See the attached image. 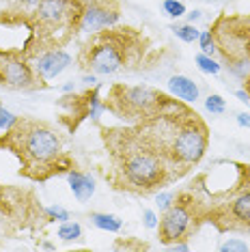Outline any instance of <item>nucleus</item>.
Masks as SVG:
<instances>
[{
    "instance_id": "8",
    "label": "nucleus",
    "mask_w": 250,
    "mask_h": 252,
    "mask_svg": "<svg viewBox=\"0 0 250 252\" xmlns=\"http://www.w3.org/2000/svg\"><path fill=\"white\" fill-rule=\"evenodd\" d=\"M203 222H212L218 231L250 233V183L222 203L203 211Z\"/></svg>"
},
{
    "instance_id": "10",
    "label": "nucleus",
    "mask_w": 250,
    "mask_h": 252,
    "mask_svg": "<svg viewBox=\"0 0 250 252\" xmlns=\"http://www.w3.org/2000/svg\"><path fill=\"white\" fill-rule=\"evenodd\" d=\"M121 20V7L117 0H87L78 32H97L101 28L117 26Z\"/></svg>"
},
{
    "instance_id": "7",
    "label": "nucleus",
    "mask_w": 250,
    "mask_h": 252,
    "mask_svg": "<svg viewBox=\"0 0 250 252\" xmlns=\"http://www.w3.org/2000/svg\"><path fill=\"white\" fill-rule=\"evenodd\" d=\"M198 222H203L201 207L194 196L186 190L177 194V200L166 211H162V218L157 222V239L166 246L188 239L196 231Z\"/></svg>"
},
{
    "instance_id": "22",
    "label": "nucleus",
    "mask_w": 250,
    "mask_h": 252,
    "mask_svg": "<svg viewBox=\"0 0 250 252\" xmlns=\"http://www.w3.org/2000/svg\"><path fill=\"white\" fill-rule=\"evenodd\" d=\"M43 214L48 216V220H56V222H67V220H69V211H67L65 207H59V205L45 207Z\"/></svg>"
},
{
    "instance_id": "29",
    "label": "nucleus",
    "mask_w": 250,
    "mask_h": 252,
    "mask_svg": "<svg viewBox=\"0 0 250 252\" xmlns=\"http://www.w3.org/2000/svg\"><path fill=\"white\" fill-rule=\"evenodd\" d=\"M235 97L242 101V104H250V97H248V93L244 89H240V91H235Z\"/></svg>"
},
{
    "instance_id": "2",
    "label": "nucleus",
    "mask_w": 250,
    "mask_h": 252,
    "mask_svg": "<svg viewBox=\"0 0 250 252\" xmlns=\"http://www.w3.org/2000/svg\"><path fill=\"white\" fill-rule=\"evenodd\" d=\"M0 149L13 153L20 159V175L32 181H48L50 177L67 175L73 168L56 129L37 119L18 117L0 136Z\"/></svg>"
},
{
    "instance_id": "4",
    "label": "nucleus",
    "mask_w": 250,
    "mask_h": 252,
    "mask_svg": "<svg viewBox=\"0 0 250 252\" xmlns=\"http://www.w3.org/2000/svg\"><path fill=\"white\" fill-rule=\"evenodd\" d=\"M84 2L87 0H41L26 24L31 39L22 54L26 59H35L45 50L61 48L76 37Z\"/></svg>"
},
{
    "instance_id": "26",
    "label": "nucleus",
    "mask_w": 250,
    "mask_h": 252,
    "mask_svg": "<svg viewBox=\"0 0 250 252\" xmlns=\"http://www.w3.org/2000/svg\"><path fill=\"white\" fill-rule=\"evenodd\" d=\"M235 121H237V125L240 127H250V114L248 112H237V117H235Z\"/></svg>"
},
{
    "instance_id": "14",
    "label": "nucleus",
    "mask_w": 250,
    "mask_h": 252,
    "mask_svg": "<svg viewBox=\"0 0 250 252\" xmlns=\"http://www.w3.org/2000/svg\"><path fill=\"white\" fill-rule=\"evenodd\" d=\"M89 220L95 228L106 231V233H119L123 226V220L115 214H99V211H93V214L89 216Z\"/></svg>"
},
{
    "instance_id": "30",
    "label": "nucleus",
    "mask_w": 250,
    "mask_h": 252,
    "mask_svg": "<svg viewBox=\"0 0 250 252\" xmlns=\"http://www.w3.org/2000/svg\"><path fill=\"white\" fill-rule=\"evenodd\" d=\"M198 18H201V11H192V13H188V20H190L192 24H194V22H196Z\"/></svg>"
},
{
    "instance_id": "3",
    "label": "nucleus",
    "mask_w": 250,
    "mask_h": 252,
    "mask_svg": "<svg viewBox=\"0 0 250 252\" xmlns=\"http://www.w3.org/2000/svg\"><path fill=\"white\" fill-rule=\"evenodd\" d=\"M143 56V37L134 28H101L91 32L78 54V63L87 73L112 76L136 65Z\"/></svg>"
},
{
    "instance_id": "28",
    "label": "nucleus",
    "mask_w": 250,
    "mask_h": 252,
    "mask_svg": "<svg viewBox=\"0 0 250 252\" xmlns=\"http://www.w3.org/2000/svg\"><path fill=\"white\" fill-rule=\"evenodd\" d=\"M82 82L87 84V87H95V84H97V76H95V73H84Z\"/></svg>"
},
{
    "instance_id": "18",
    "label": "nucleus",
    "mask_w": 250,
    "mask_h": 252,
    "mask_svg": "<svg viewBox=\"0 0 250 252\" xmlns=\"http://www.w3.org/2000/svg\"><path fill=\"white\" fill-rule=\"evenodd\" d=\"M198 48H201L203 54H209V56L216 54V39L212 35V31H201V35H198Z\"/></svg>"
},
{
    "instance_id": "20",
    "label": "nucleus",
    "mask_w": 250,
    "mask_h": 252,
    "mask_svg": "<svg viewBox=\"0 0 250 252\" xmlns=\"http://www.w3.org/2000/svg\"><path fill=\"white\" fill-rule=\"evenodd\" d=\"M205 108H207V112H212V114H224L226 112V101L220 95L214 93L205 99Z\"/></svg>"
},
{
    "instance_id": "15",
    "label": "nucleus",
    "mask_w": 250,
    "mask_h": 252,
    "mask_svg": "<svg viewBox=\"0 0 250 252\" xmlns=\"http://www.w3.org/2000/svg\"><path fill=\"white\" fill-rule=\"evenodd\" d=\"M56 237L62 239V242H76V239L82 237V226L78 222H61L59 231H56Z\"/></svg>"
},
{
    "instance_id": "17",
    "label": "nucleus",
    "mask_w": 250,
    "mask_h": 252,
    "mask_svg": "<svg viewBox=\"0 0 250 252\" xmlns=\"http://www.w3.org/2000/svg\"><path fill=\"white\" fill-rule=\"evenodd\" d=\"M194 63H196V67L201 69L203 73H207V76H218L220 73V69H222V65H220L218 61L214 59V56H209V54H196V59H194Z\"/></svg>"
},
{
    "instance_id": "27",
    "label": "nucleus",
    "mask_w": 250,
    "mask_h": 252,
    "mask_svg": "<svg viewBox=\"0 0 250 252\" xmlns=\"http://www.w3.org/2000/svg\"><path fill=\"white\" fill-rule=\"evenodd\" d=\"M170 250H175V252H188V250H190V244H188L186 239H181V242L170 244Z\"/></svg>"
},
{
    "instance_id": "33",
    "label": "nucleus",
    "mask_w": 250,
    "mask_h": 252,
    "mask_svg": "<svg viewBox=\"0 0 250 252\" xmlns=\"http://www.w3.org/2000/svg\"><path fill=\"white\" fill-rule=\"evenodd\" d=\"M43 248H45V250H54V244H50V242H43Z\"/></svg>"
},
{
    "instance_id": "12",
    "label": "nucleus",
    "mask_w": 250,
    "mask_h": 252,
    "mask_svg": "<svg viewBox=\"0 0 250 252\" xmlns=\"http://www.w3.org/2000/svg\"><path fill=\"white\" fill-rule=\"evenodd\" d=\"M168 91H170V95L177 97L184 104H194L198 99V95H201V89H198V84L194 80L188 76H181V73L168 78Z\"/></svg>"
},
{
    "instance_id": "16",
    "label": "nucleus",
    "mask_w": 250,
    "mask_h": 252,
    "mask_svg": "<svg viewBox=\"0 0 250 252\" xmlns=\"http://www.w3.org/2000/svg\"><path fill=\"white\" fill-rule=\"evenodd\" d=\"M170 31L175 32V37L177 39H181L184 43H194V41H198V35H201V31L192 24H175Z\"/></svg>"
},
{
    "instance_id": "6",
    "label": "nucleus",
    "mask_w": 250,
    "mask_h": 252,
    "mask_svg": "<svg viewBox=\"0 0 250 252\" xmlns=\"http://www.w3.org/2000/svg\"><path fill=\"white\" fill-rule=\"evenodd\" d=\"M170 97L164 95L160 89L147 87V84H112L104 99L108 112L129 123H143L147 119L164 112L170 104Z\"/></svg>"
},
{
    "instance_id": "25",
    "label": "nucleus",
    "mask_w": 250,
    "mask_h": 252,
    "mask_svg": "<svg viewBox=\"0 0 250 252\" xmlns=\"http://www.w3.org/2000/svg\"><path fill=\"white\" fill-rule=\"evenodd\" d=\"M157 222H160V218H157V214L153 209H143V224L147 228H157Z\"/></svg>"
},
{
    "instance_id": "5",
    "label": "nucleus",
    "mask_w": 250,
    "mask_h": 252,
    "mask_svg": "<svg viewBox=\"0 0 250 252\" xmlns=\"http://www.w3.org/2000/svg\"><path fill=\"white\" fill-rule=\"evenodd\" d=\"M209 145V129L207 123L194 110H188L181 119V123L175 129L173 138H170L164 158L168 166L173 168L175 179H181L186 173L196 168L201 159L205 158Z\"/></svg>"
},
{
    "instance_id": "31",
    "label": "nucleus",
    "mask_w": 250,
    "mask_h": 252,
    "mask_svg": "<svg viewBox=\"0 0 250 252\" xmlns=\"http://www.w3.org/2000/svg\"><path fill=\"white\" fill-rule=\"evenodd\" d=\"M244 91H246L248 97H250V76H248V78H244Z\"/></svg>"
},
{
    "instance_id": "32",
    "label": "nucleus",
    "mask_w": 250,
    "mask_h": 252,
    "mask_svg": "<svg viewBox=\"0 0 250 252\" xmlns=\"http://www.w3.org/2000/svg\"><path fill=\"white\" fill-rule=\"evenodd\" d=\"M62 91H65V93H71V91H76V84H73V82L65 84V87H62Z\"/></svg>"
},
{
    "instance_id": "24",
    "label": "nucleus",
    "mask_w": 250,
    "mask_h": 252,
    "mask_svg": "<svg viewBox=\"0 0 250 252\" xmlns=\"http://www.w3.org/2000/svg\"><path fill=\"white\" fill-rule=\"evenodd\" d=\"M15 121H18V117H15L13 112L11 110H7V108H4L2 104H0V129H4L7 131L11 125H13Z\"/></svg>"
},
{
    "instance_id": "9",
    "label": "nucleus",
    "mask_w": 250,
    "mask_h": 252,
    "mask_svg": "<svg viewBox=\"0 0 250 252\" xmlns=\"http://www.w3.org/2000/svg\"><path fill=\"white\" fill-rule=\"evenodd\" d=\"M0 87L11 91H37L45 89V80H41L28 65V59L22 52L0 50Z\"/></svg>"
},
{
    "instance_id": "21",
    "label": "nucleus",
    "mask_w": 250,
    "mask_h": 252,
    "mask_svg": "<svg viewBox=\"0 0 250 252\" xmlns=\"http://www.w3.org/2000/svg\"><path fill=\"white\" fill-rule=\"evenodd\" d=\"M246 250H248V244L240 237H231L224 244H220V252H246Z\"/></svg>"
},
{
    "instance_id": "11",
    "label": "nucleus",
    "mask_w": 250,
    "mask_h": 252,
    "mask_svg": "<svg viewBox=\"0 0 250 252\" xmlns=\"http://www.w3.org/2000/svg\"><path fill=\"white\" fill-rule=\"evenodd\" d=\"M71 54L65 52V50L61 48H54V50H45L39 56H35V61H32V69L41 80H54L56 76H61L65 69H69L71 65Z\"/></svg>"
},
{
    "instance_id": "13",
    "label": "nucleus",
    "mask_w": 250,
    "mask_h": 252,
    "mask_svg": "<svg viewBox=\"0 0 250 252\" xmlns=\"http://www.w3.org/2000/svg\"><path fill=\"white\" fill-rule=\"evenodd\" d=\"M67 181H69V188L73 192V196H76L78 203H87V200L95 194V179L87 173H82V170H76L71 168L69 173H67Z\"/></svg>"
},
{
    "instance_id": "1",
    "label": "nucleus",
    "mask_w": 250,
    "mask_h": 252,
    "mask_svg": "<svg viewBox=\"0 0 250 252\" xmlns=\"http://www.w3.org/2000/svg\"><path fill=\"white\" fill-rule=\"evenodd\" d=\"M104 142L110 158L108 179L117 190L147 196L177 181L166 158L140 136L136 125L104 129Z\"/></svg>"
},
{
    "instance_id": "23",
    "label": "nucleus",
    "mask_w": 250,
    "mask_h": 252,
    "mask_svg": "<svg viewBox=\"0 0 250 252\" xmlns=\"http://www.w3.org/2000/svg\"><path fill=\"white\" fill-rule=\"evenodd\" d=\"M175 200H177V194L175 192H156V207L160 211H166Z\"/></svg>"
},
{
    "instance_id": "19",
    "label": "nucleus",
    "mask_w": 250,
    "mask_h": 252,
    "mask_svg": "<svg viewBox=\"0 0 250 252\" xmlns=\"http://www.w3.org/2000/svg\"><path fill=\"white\" fill-rule=\"evenodd\" d=\"M164 13L170 15V18H184L186 15V4L184 2H179V0H164Z\"/></svg>"
}]
</instances>
